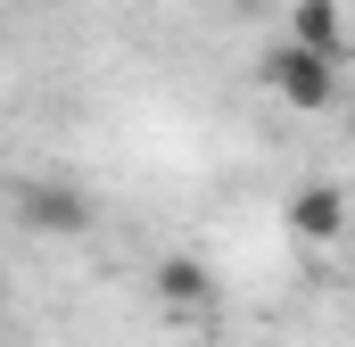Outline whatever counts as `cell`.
I'll use <instances>...</instances> for the list:
<instances>
[{"label": "cell", "instance_id": "obj_3", "mask_svg": "<svg viewBox=\"0 0 355 347\" xmlns=\"http://www.w3.org/2000/svg\"><path fill=\"white\" fill-rule=\"evenodd\" d=\"M281 223H289V240H306V248H331V240L347 232V198H339V182H306V190H289Z\"/></svg>", "mask_w": 355, "mask_h": 347}, {"label": "cell", "instance_id": "obj_1", "mask_svg": "<svg viewBox=\"0 0 355 347\" xmlns=\"http://www.w3.org/2000/svg\"><path fill=\"white\" fill-rule=\"evenodd\" d=\"M8 215L33 240H83L91 232V190H75L67 174H25V182H8Z\"/></svg>", "mask_w": 355, "mask_h": 347}, {"label": "cell", "instance_id": "obj_2", "mask_svg": "<svg viewBox=\"0 0 355 347\" xmlns=\"http://www.w3.org/2000/svg\"><path fill=\"white\" fill-rule=\"evenodd\" d=\"M265 91L272 99H289L297 116H331L339 108V67L331 58H314V50H297L289 33L265 50Z\"/></svg>", "mask_w": 355, "mask_h": 347}, {"label": "cell", "instance_id": "obj_5", "mask_svg": "<svg viewBox=\"0 0 355 347\" xmlns=\"http://www.w3.org/2000/svg\"><path fill=\"white\" fill-rule=\"evenodd\" d=\"M289 42L314 50V58H331V67H347V8L339 0H297L289 8Z\"/></svg>", "mask_w": 355, "mask_h": 347}, {"label": "cell", "instance_id": "obj_4", "mask_svg": "<svg viewBox=\"0 0 355 347\" xmlns=\"http://www.w3.org/2000/svg\"><path fill=\"white\" fill-rule=\"evenodd\" d=\"M149 298H157L166 314H207V306H215V273L198 257H157L149 264Z\"/></svg>", "mask_w": 355, "mask_h": 347}]
</instances>
